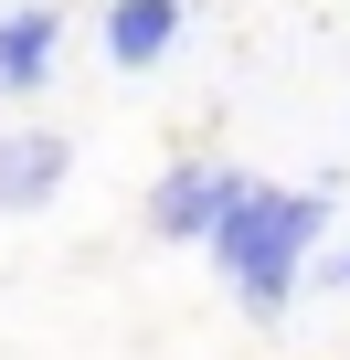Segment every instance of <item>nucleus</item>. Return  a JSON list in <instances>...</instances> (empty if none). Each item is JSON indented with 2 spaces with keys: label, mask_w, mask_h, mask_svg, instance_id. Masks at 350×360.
Returning a JSON list of instances; mask_svg holds the SVG:
<instances>
[{
  "label": "nucleus",
  "mask_w": 350,
  "mask_h": 360,
  "mask_svg": "<svg viewBox=\"0 0 350 360\" xmlns=\"http://www.w3.org/2000/svg\"><path fill=\"white\" fill-rule=\"evenodd\" d=\"M329 286H350V255H329Z\"/></svg>",
  "instance_id": "6"
},
{
  "label": "nucleus",
  "mask_w": 350,
  "mask_h": 360,
  "mask_svg": "<svg viewBox=\"0 0 350 360\" xmlns=\"http://www.w3.org/2000/svg\"><path fill=\"white\" fill-rule=\"evenodd\" d=\"M234 202H244L234 159H181V169H159V191H149V233L159 244H213Z\"/></svg>",
  "instance_id": "2"
},
{
  "label": "nucleus",
  "mask_w": 350,
  "mask_h": 360,
  "mask_svg": "<svg viewBox=\"0 0 350 360\" xmlns=\"http://www.w3.org/2000/svg\"><path fill=\"white\" fill-rule=\"evenodd\" d=\"M54 43H64V11H54V0H32V11H0V96L54 85Z\"/></svg>",
  "instance_id": "5"
},
{
  "label": "nucleus",
  "mask_w": 350,
  "mask_h": 360,
  "mask_svg": "<svg viewBox=\"0 0 350 360\" xmlns=\"http://www.w3.org/2000/svg\"><path fill=\"white\" fill-rule=\"evenodd\" d=\"M75 169V138L64 127H0V212H43Z\"/></svg>",
  "instance_id": "3"
},
{
  "label": "nucleus",
  "mask_w": 350,
  "mask_h": 360,
  "mask_svg": "<svg viewBox=\"0 0 350 360\" xmlns=\"http://www.w3.org/2000/svg\"><path fill=\"white\" fill-rule=\"evenodd\" d=\"M181 22H192L181 0H106V64L117 75H149L170 43H181Z\"/></svg>",
  "instance_id": "4"
},
{
  "label": "nucleus",
  "mask_w": 350,
  "mask_h": 360,
  "mask_svg": "<svg viewBox=\"0 0 350 360\" xmlns=\"http://www.w3.org/2000/svg\"><path fill=\"white\" fill-rule=\"evenodd\" d=\"M318 233H329V191H276V180H244V202H234L223 233H213V265H223V286L244 297L255 328L287 318V297H297Z\"/></svg>",
  "instance_id": "1"
}]
</instances>
